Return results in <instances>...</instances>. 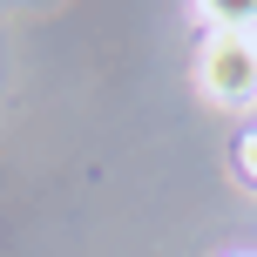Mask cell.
<instances>
[{"label": "cell", "mask_w": 257, "mask_h": 257, "mask_svg": "<svg viewBox=\"0 0 257 257\" xmlns=\"http://www.w3.org/2000/svg\"><path fill=\"white\" fill-rule=\"evenodd\" d=\"M196 88L217 108H250L257 102V41L250 27H223L196 48Z\"/></svg>", "instance_id": "cell-1"}, {"label": "cell", "mask_w": 257, "mask_h": 257, "mask_svg": "<svg viewBox=\"0 0 257 257\" xmlns=\"http://www.w3.org/2000/svg\"><path fill=\"white\" fill-rule=\"evenodd\" d=\"M237 169L257 183V128H250V136H237Z\"/></svg>", "instance_id": "cell-2"}, {"label": "cell", "mask_w": 257, "mask_h": 257, "mask_svg": "<svg viewBox=\"0 0 257 257\" xmlns=\"http://www.w3.org/2000/svg\"><path fill=\"white\" fill-rule=\"evenodd\" d=\"M237 257H250V250H237Z\"/></svg>", "instance_id": "cell-3"}, {"label": "cell", "mask_w": 257, "mask_h": 257, "mask_svg": "<svg viewBox=\"0 0 257 257\" xmlns=\"http://www.w3.org/2000/svg\"><path fill=\"white\" fill-rule=\"evenodd\" d=\"M250 41H257V27H250Z\"/></svg>", "instance_id": "cell-4"}]
</instances>
